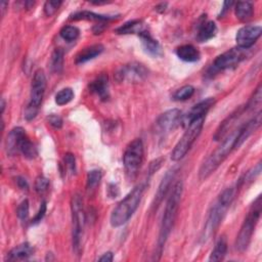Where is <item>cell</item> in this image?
<instances>
[{
  "mask_svg": "<svg viewBox=\"0 0 262 262\" xmlns=\"http://www.w3.org/2000/svg\"><path fill=\"white\" fill-rule=\"evenodd\" d=\"M182 182L178 181L174 184L171 193L167 200L165 211L163 214L161 226H160V232H159V237H158V246H157V254L160 258L164 245L173 228L176 216H177V211L179 208L181 195H182Z\"/></svg>",
  "mask_w": 262,
  "mask_h": 262,
  "instance_id": "2",
  "label": "cell"
},
{
  "mask_svg": "<svg viewBox=\"0 0 262 262\" xmlns=\"http://www.w3.org/2000/svg\"><path fill=\"white\" fill-rule=\"evenodd\" d=\"M253 11H254L253 4L249 1H239L235 4V8H234L235 15L242 21H246L250 19L253 15Z\"/></svg>",
  "mask_w": 262,
  "mask_h": 262,
  "instance_id": "26",
  "label": "cell"
},
{
  "mask_svg": "<svg viewBox=\"0 0 262 262\" xmlns=\"http://www.w3.org/2000/svg\"><path fill=\"white\" fill-rule=\"evenodd\" d=\"M16 183H17L18 187L21 188V189H28V187H29L28 181L24 177H17L16 178Z\"/></svg>",
  "mask_w": 262,
  "mask_h": 262,
  "instance_id": "43",
  "label": "cell"
},
{
  "mask_svg": "<svg viewBox=\"0 0 262 262\" xmlns=\"http://www.w3.org/2000/svg\"><path fill=\"white\" fill-rule=\"evenodd\" d=\"M148 179L149 178H147L145 181L140 182L138 185H136L132 189V191H130L113 210L110 218V221L113 227L122 226L134 214L146 189Z\"/></svg>",
  "mask_w": 262,
  "mask_h": 262,
  "instance_id": "3",
  "label": "cell"
},
{
  "mask_svg": "<svg viewBox=\"0 0 262 262\" xmlns=\"http://www.w3.org/2000/svg\"><path fill=\"white\" fill-rule=\"evenodd\" d=\"M64 163H66V166L68 167V169L70 170V172L72 174H74L76 172V161H75L74 155L67 154L64 156Z\"/></svg>",
  "mask_w": 262,
  "mask_h": 262,
  "instance_id": "40",
  "label": "cell"
},
{
  "mask_svg": "<svg viewBox=\"0 0 262 262\" xmlns=\"http://www.w3.org/2000/svg\"><path fill=\"white\" fill-rule=\"evenodd\" d=\"M261 214V195H259L255 202L253 203L250 211L248 212V215L246 216L241 229L238 231V234L236 236L235 241V248L238 252H244L247 250L253 232L255 230L256 224L258 223V220L260 218Z\"/></svg>",
  "mask_w": 262,
  "mask_h": 262,
  "instance_id": "5",
  "label": "cell"
},
{
  "mask_svg": "<svg viewBox=\"0 0 262 262\" xmlns=\"http://www.w3.org/2000/svg\"><path fill=\"white\" fill-rule=\"evenodd\" d=\"M139 38L141 40V43H142V46H143V49L145 50L146 53L152 55V56H160L162 55V48H161V45L159 44V42L154 39L151 37V35L149 34L148 30L141 33L139 35Z\"/></svg>",
  "mask_w": 262,
  "mask_h": 262,
  "instance_id": "18",
  "label": "cell"
},
{
  "mask_svg": "<svg viewBox=\"0 0 262 262\" xmlns=\"http://www.w3.org/2000/svg\"><path fill=\"white\" fill-rule=\"evenodd\" d=\"M193 93L194 88L191 85H185L175 91V93L173 94V98L175 100H186L191 97Z\"/></svg>",
  "mask_w": 262,
  "mask_h": 262,
  "instance_id": "33",
  "label": "cell"
},
{
  "mask_svg": "<svg viewBox=\"0 0 262 262\" xmlns=\"http://www.w3.org/2000/svg\"><path fill=\"white\" fill-rule=\"evenodd\" d=\"M214 103H215V99L213 97H209L205 100L200 101L185 116L181 117L180 124L186 127L193 119L200 118V117H206V114L214 105Z\"/></svg>",
  "mask_w": 262,
  "mask_h": 262,
  "instance_id": "15",
  "label": "cell"
},
{
  "mask_svg": "<svg viewBox=\"0 0 262 262\" xmlns=\"http://www.w3.org/2000/svg\"><path fill=\"white\" fill-rule=\"evenodd\" d=\"M227 252V242L226 237L222 235L218 238V241L215 244V247L213 251L210 254L209 261H221L224 259Z\"/></svg>",
  "mask_w": 262,
  "mask_h": 262,
  "instance_id": "27",
  "label": "cell"
},
{
  "mask_svg": "<svg viewBox=\"0 0 262 262\" xmlns=\"http://www.w3.org/2000/svg\"><path fill=\"white\" fill-rule=\"evenodd\" d=\"M181 117V112L177 108H172L163 113L156 121L157 131L162 135L170 133L180 123Z\"/></svg>",
  "mask_w": 262,
  "mask_h": 262,
  "instance_id": "12",
  "label": "cell"
},
{
  "mask_svg": "<svg viewBox=\"0 0 262 262\" xmlns=\"http://www.w3.org/2000/svg\"><path fill=\"white\" fill-rule=\"evenodd\" d=\"M47 122L49 123V125H51L55 129H59L62 126V119L59 116L54 115V114L49 115L47 117Z\"/></svg>",
  "mask_w": 262,
  "mask_h": 262,
  "instance_id": "39",
  "label": "cell"
},
{
  "mask_svg": "<svg viewBox=\"0 0 262 262\" xmlns=\"http://www.w3.org/2000/svg\"><path fill=\"white\" fill-rule=\"evenodd\" d=\"M0 5H1V14H2V16L4 15V11H5V7H6V5H8V3L6 2V1H2L1 3H0Z\"/></svg>",
  "mask_w": 262,
  "mask_h": 262,
  "instance_id": "45",
  "label": "cell"
},
{
  "mask_svg": "<svg viewBox=\"0 0 262 262\" xmlns=\"http://www.w3.org/2000/svg\"><path fill=\"white\" fill-rule=\"evenodd\" d=\"M59 35L63 40L71 42V41H75L79 37L80 31L75 26H64L61 28Z\"/></svg>",
  "mask_w": 262,
  "mask_h": 262,
  "instance_id": "31",
  "label": "cell"
},
{
  "mask_svg": "<svg viewBox=\"0 0 262 262\" xmlns=\"http://www.w3.org/2000/svg\"><path fill=\"white\" fill-rule=\"evenodd\" d=\"M89 89L92 93L96 94L101 99H105L108 95L107 77L105 75H100L89 84Z\"/></svg>",
  "mask_w": 262,
  "mask_h": 262,
  "instance_id": "23",
  "label": "cell"
},
{
  "mask_svg": "<svg viewBox=\"0 0 262 262\" xmlns=\"http://www.w3.org/2000/svg\"><path fill=\"white\" fill-rule=\"evenodd\" d=\"M101 179V172L97 169L91 170L87 174V189L92 190L94 189L98 184Z\"/></svg>",
  "mask_w": 262,
  "mask_h": 262,
  "instance_id": "34",
  "label": "cell"
},
{
  "mask_svg": "<svg viewBox=\"0 0 262 262\" xmlns=\"http://www.w3.org/2000/svg\"><path fill=\"white\" fill-rule=\"evenodd\" d=\"M261 101H262V89H261V84H259L258 87L256 88L253 96L250 98L248 104L246 105V110L251 111V110L256 108L257 106H260Z\"/></svg>",
  "mask_w": 262,
  "mask_h": 262,
  "instance_id": "35",
  "label": "cell"
},
{
  "mask_svg": "<svg viewBox=\"0 0 262 262\" xmlns=\"http://www.w3.org/2000/svg\"><path fill=\"white\" fill-rule=\"evenodd\" d=\"M115 16H108V15H101L97 14L91 11H78L71 15V19H90V20H98V21H105L114 19Z\"/></svg>",
  "mask_w": 262,
  "mask_h": 262,
  "instance_id": "28",
  "label": "cell"
},
{
  "mask_svg": "<svg viewBox=\"0 0 262 262\" xmlns=\"http://www.w3.org/2000/svg\"><path fill=\"white\" fill-rule=\"evenodd\" d=\"M175 174H176V169L173 168V169H170L169 171L166 172L165 176L163 177L160 185H159V188L157 190V193L155 195V202L152 204V207L154 208H157L163 201V199L167 195L170 187H171V183H172V180L174 179L175 177Z\"/></svg>",
  "mask_w": 262,
  "mask_h": 262,
  "instance_id": "17",
  "label": "cell"
},
{
  "mask_svg": "<svg viewBox=\"0 0 262 262\" xmlns=\"http://www.w3.org/2000/svg\"><path fill=\"white\" fill-rule=\"evenodd\" d=\"M147 76V70L143 64L138 62H131L123 66L117 73V79L119 81L140 82Z\"/></svg>",
  "mask_w": 262,
  "mask_h": 262,
  "instance_id": "13",
  "label": "cell"
},
{
  "mask_svg": "<svg viewBox=\"0 0 262 262\" xmlns=\"http://www.w3.org/2000/svg\"><path fill=\"white\" fill-rule=\"evenodd\" d=\"M206 117H200L193 119L185 129V132L183 133L180 140L177 142L175 147L173 148L171 152V160L174 162H178L181 159L184 158V156L187 154V151L190 149L191 145L195 141V139L201 134V131L204 126Z\"/></svg>",
  "mask_w": 262,
  "mask_h": 262,
  "instance_id": "6",
  "label": "cell"
},
{
  "mask_svg": "<svg viewBox=\"0 0 262 262\" xmlns=\"http://www.w3.org/2000/svg\"><path fill=\"white\" fill-rule=\"evenodd\" d=\"M242 111L243 108L239 107L237 108L235 112H233L231 115H229L219 126V128L217 129L215 135H214V139L215 140H221L224 136H226L228 134V131L231 129V127L234 125V123L236 122V120L238 119V117L242 115Z\"/></svg>",
  "mask_w": 262,
  "mask_h": 262,
  "instance_id": "19",
  "label": "cell"
},
{
  "mask_svg": "<svg viewBox=\"0 0 262 262\" xmlns=\"http://www.w3.org/2000/svg\"><path fill=\"white\" fill-rule=\"evenodd\" d=\"M19 152L24 155V157L28 159H34L37 156V149L33 142L26 136L19 145Z\"/></svg>",
  "mask_w": 262,
  "mask_h": 262,
  "instance_id": "30",
  "label": "cell"
},
{
  "mask_svg": "<svg viewBox=\"0 0 262 262\" xmlns=\"http://www.w3.org/2000/svg\"><path fill=\"white\" fill-rule=\"evenodd\" d=\"M113 259H114L113 253H112V252H106V253H104L102 256H100V257L98 258V261H101V262H111V261H113Z\"/></svg>",
  "mask_w": 262,
  "mask_h": 262,
  "instance_id": "42",
  "label": "cell"
},
{
  "mask_svg": "<svg viewBox=\"0 0 262 262\" xmlns=\"http://www.w3.org/2000/svg\"><path fill=\"white\" fill-rule=\"evenodd\" d=\"M217 33L216 24L213 20H205L203 21L198 29L196 32V40L199 42H206L212 39Z\"/></svg>",
  "mask_w": 262,
  "mask_h": 262,
  "instance_id": "22",
  "label": "cell"
},
{
  "mask_svg": "<svg viewBox=\"0 0 262 262\" xmlns=\"http://www.w3.org/2000/svg\"><path fill=\"white\" fill-rule=\"evenodd\" d=\"M143 155H144L143 142L140 138H136L132 140L127 145L123 155V164H124L126 175L130 179H133L136 177L143 161Z\"/></svg>",
  "mask_w": 262,
  "mask_h": 262,
  "instance_id": "9",
  "label": "cell"
},
{
  "mask_svg": "<svg viewBox=\"0 0 262 262\" xmlns=\"http://www.w3.org/2000/svg\"><path fill=\"white\" fill-rule=\"evenodd\" d=\"M249 49H243L239 47L231 48L222 54L218 55L212 67L216 71H223L227 69H232L236 67L242 60H244L247 57V51Z\"/></svg>",
  "mask_w": 262,
  "mask_h": 262,
  "instance_id": "10",
  "label": "cell"
},
{
  "mask_svg": "<svg viewBox=\"0 0 262 262\" xmlns=\"http://www.w3.org/2000/svg\"><path fill=\"white\" fill-rule=\"evenodd\" d=\"M4 107H5V102H4V99L2 98V99H1V113H3Z\"/></svg>",
  "mask_w": 262,
  "mask_h": 262,
  "instance_id": "46",
  "label": "cell"
},
{
  "mask_svg": "<svg viewBox=\"0 0 262 262\" xmlns=\"http://www.w3.org/2000/svg\"><path fill=\"white\" fill-rule=\"evenodd\" d=\"M16 215L20 220H27L29 216V202L28 200H24L17 207Z\"/></svg>",
  "mask_w": 262,
  "mask_h": 262,
  "instance_id": "38",
  "label": "cell"
},
{
  "mask_svg": "<svg viewBox=\"0 0 262 262\" xmlns=\"http://www.w3.org/2000/svg\"><path fill=\"white\" fill-rule=\"evenodd\" d=\"M103 46L101 44H93L90 46H87L85 48H83L76 56V60L75 62L77 64H81L84 63L90 59H93L94 57H96L97 55H99L102 51H103Z\"/></svg>",
  "mask_w": 262,
  "mask_h": 262,
  "instance_id": "20",
  "label": "cell"
},
{
  "mask_svg": "<svg viewBox=\"0 0 262 262\" xmlns=\"http://www.w3.org/2000/svg\"><path fill=\"white\" fill-rule=\"evenodd\" d=\"M262 28L260 26L248 25L242 27L235 35L237 47L243 49H250L255 44V42L260 38Z\"/></svg>",
  "mask_w": 262,
  "mask_h": 262,
  "instance_id": "11",
  "label": "cell"
},
{
  "mask_svg": "<svg viewBox=\"0 0 262 262\" xmlns=\"http://www.w3.org/2000/svg\"><path fill=\"white\" fill-rule=\"evenodd\" d=\"M27 136L24 128L14 127L11 129L6 138V149L9 155H14L19 151V145L23 139Z\"/></svg>",
  "mask_w": 262,
  "mask_h": 262,
  "instance_id": "16",
  "label": "cell"
},
{
  "mask_svg": "<svg viewBox=\"0 0 262 262\" xmlns=\"http://www.w3.org/2000/svg\"><path fill=\"white\" fill-rule=\"evenodd\" d=\"M45 213H46V203L43 201V202L41 203V206H40V208H39L38 213L36 214V216H35V217L33 218V220H32V224H37V223H39V222L43 219Z\"/></svg>",
  "mask_w": 262,
  "mask_h": 262,
  "instance_id": "41",
  "label": "cell"
},
{
  "mask_svg": "<svg viewBox=\"0 0 262 262\" xmlns=\"http://www.w3.org/2000/svg\"><path fill=\"white\" fill-rule=\"evenodd\" d=\"M49 186V180L44 176H38L35 181V190L38 193H43Z\"/></svg>",
  "mask_w": 262,
  "mask_h": 262,
  "instance_id": "37",
  "label": "cell"
},
{
  "mask_svg": "<svg viewBox=\"0 0 262 262\" xmlns=\"http://www.w3.org/2000/svg\"><path fill=\"white\" fill-rule=\"evenodd\" d=\"M45 89H46L45 74L43 70H38L34 74L32 84H31L30 100L25 110V118L28 121H31L36 118L45 93Z\"/></svg>",
  "mask_w": 262,
  "mask_h": 262,
  "instance_id": "8",
  "label": "cell"
},
{
  "mask_svg": "<svg viewBox=\"0 0 262 262\" xmlns=\"http://www.w3.org/2000/svg\"><path fill=\"white\" fill-rule=\"evenodd\" d=\"M261 111H259L251 120L245 123L243 126L238 127L237 136L234 142V149L238 148L261 125Z\"/></svg>",
  "mask_w": 262,
  "mask_h": 262,
  "instance_id": "14",
  "label": "cell"
},
{
  "mask_svg": "<svg viewBox=\"0 0 262 262\" xmlns=\"http://www.w3.org/2000/svg\"><path fill=\"white\" fill-rule=\"evenodd\" d=\"M147 31L145 24L139 19H133L125 23L123 26L116 29V33L126 35V34H137L138 36Z\"/></svg>",
  "mask_w": 262,
  "mask_h": 262,
  "instance_id": "21",
  "label": "cell"
},
{
  "mask_svg": "<svg viewBox=\"0 0 262 262\" xmlns=\"http://www.w3.org/2000/svg\"><path fill=\"white\" fill-rule=\"evenodd\" d=\"M63 68V51L60 48H56L50 58V69L54 73H60Z\"/></svg>",
  "mask_w": 262,
  "mask_h": 262,
  "instance_id": "29",
  "label": "cell"
},
{
  "mask_svg": "<svg viewBox=\"0 0 262 262\" xmlns=\"http://www.w3.org/2000/svg\"><path fill=\"white\" fill-rule=\"evenodd\" d=\"M237 132L238 128L228 133L221 142V144L202 164L199 171V178L201 180H206L213 172H215V170L234 149V142L237 136Z\"/></svg>",
  "mask_w": 262,
  "mask_h": 262,
  "instance_id": "4",
  "label": "cell"
},
{
  "mask_svg": "<svg viewBox=\"0 0 262 262\" xmlns=\"http://www.w3.org/2000/svg\"><path fill=\"white\" fill-rule=\"evenodd\" d=\"M33 249L28 243L20 244L13 248L8 254H7V260L8 261H16V260H24L27 259L32 255Z\"/></svg>",
  "mask_w": 262,
  "mask_h": 262,
  "instance_id": "25",
  "label": "cell"
},
{
  "mask_svg": "<svg viewBox=\"0 0 262 262\" xmlns=\"http://www.w3.org/2000/svg\"><path fill=\"white\" fill-rule=\"evenodd\" d=\"M74 98V91L72 88H63L55 95V102L58 105H64Z\"/></svg>",
  "mask_w": 262,
  "mask_h": 262,
  "instance_id": "32",
  "label": "cell"
},
{
  "mask_svg": "<svg viewBox=\"0 0 262 262\" xmlns=\"http://www.w3.org/2000/svg\"><path fill=\"white\" fill-rule=\"evenodd\" d=\"M177 56L187 62H193L200 59V52L199 50L190 44L181 45L176 49Z\"/></svg>",
  "mask_w": 262,
  "mask_h": 262,
  "instance_id": "24",
  "label": "cell"
},
{
  "mask_svg": "<svg viewBox=\"0 0 262 262\" xmlns=\"http://www.w3.org/2000/svg\"><path fill=\"white\" fill-rule=\"evenodd\" d=\"M232 4H233V2H231V1H226V2H224V3H223V8H222V10H221V15H223V14L228 10V8H229Z\"/></svg>",
  "mask_w": 262,
  "mask_h": 262,
  "instance_id": "44",
  "label": "cell"
},
{
  "mask_svg": "<svg viewBox=\"0 0 262 262\" xmlns=\"http://www.w3.org/2000/svg\"><path fill=\"white\" fill-rule=\"evenodd\" d=\"M85 226V213L83 202L79 194H74L72 198V239L73 250L77 255H80L82 250V239Z\"/></svg>",
  "mask_w": 262,
  "mask_h": 262,
  "instance_id": "7",
  "label": "cell"
},
{
  "mask_svg": "<svg viewBox=\"0 0 262 262\" xmlns=\"http://www.w3.org/2000/svg\"><path fill=\"white\" fill-rule=\"evenodd\" d=\"M62 4V1L59 0H50V1H46L44 4V13L46 16H51L53 15L57 9L59 8V6Z\"/></svg>",
  "mask_w": 262,
  "mask_h": 262,
  "instance_id": "36",
  "label": "cell"
},
{
  "mask_svg": "<svg viewBox=\"0 0 262 262\" xmlns=\"http://www.w3.org/2000/svg\"><path fill=\"white\" fill-rule=\"evenodd\" d=\"M236 188L237 187H234V186L225 188L219 194L216 202L212 205L211 210L208 214L207 220L205 222V226L203 228L202 234H201V241L203 243H206L215 234L226 211L228 210L230 204L232 203V201L235 196Z\"/></svg>",
  "mask_w": 262,
  "mask_h": 262,
  "instance_id": "1",
  "label": "cell"
}]
</instances>
